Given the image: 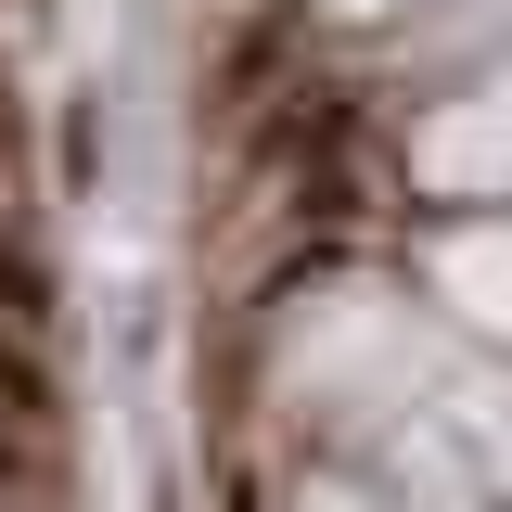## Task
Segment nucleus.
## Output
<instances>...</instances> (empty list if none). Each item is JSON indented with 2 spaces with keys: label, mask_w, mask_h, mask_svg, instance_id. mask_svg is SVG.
<instances>
[{
  "label": "nucleus",
  "mask_w": 512,
  "mask_h": 512,
  "mask_svg": "<svg viewBox=\"0 0 512 512\" xmlns=\"http://www.w3.org/2000/svg\"><path fill=\"white\" fill-rule=\"evenodd\" d=\"M333 13H384V0H333Z\"/></svg>",
  "instance_id": "f03ea898"
},
{
  "label": "nucleus",
  "mask_w": 512,
  "mask_h": 512,
  "mask_svg": "<svg viewBox=\"0 0 512 512\" xmlns=\"http://www.w3.org/2000/svg\"><path fill=\"white\" fill-rule=\"evenodd\" d=\"M436 282L474 295V320H512V231H448V244H436Z\"/></svg>",
  "instance_id": "f257e3e1"
}]
</instances>
